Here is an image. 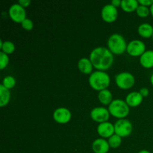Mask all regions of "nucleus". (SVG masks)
Wrapping results in <instances>:
<instances>
[{"mask_svg": "<svg viewBox=\"0 0 153 153\" xmlns=\"http://www.w3.org/2000/svg\"><path fill=\"white\" fill-rule=\"evenodd\" d=\"M145 49L146 46L141 40H132L127 45V52L131 56H141L145 52Z\"/></svg>", "mask_w": 153, "mask_h": 153, "instance_id": "nucleus-8", "label": "nucleus"}, {"mask_svg": "<svg viewBox=\"0 0 153 153\" xmlns=\"http://www.w3.org/2000/svg\"><path fill=\"white\" fill-rule=\"evenodd\" d=\"M99 134L102 137H110L115 132L114 126L109 122L101 123L97 127Z\"/></svg>", "mask_w": 153, "mask_h": 153, "instance_id": "nucleus-12", "label": "nucleus"}, {"mask_svg": "<svg viewBox=\"0 0 153 153\" xmlns=\"http://www.w3.org/2000/svg\"><path fill=\"white\" fill-rule=\"evenodd\" d=\"M121 1L120 0H112L111 1V4L114 5V7H118V6L121 5Z\"/></svg>", "mask_w": 153, "mask_h": 153, "instance_id": "nucleus-30", "label": "nucleus"}, {"mask_svg": "<svg viewBox=\"0 0 153 153\" xmlns=\"http://www.w3.org/2000/svg\"><path fill=\"white\" fill-rule=\"evenodd\" d=\"M149 11H150V10L148 8V7H146V6H144V5H141V4L138 5L137 8L136 9L137 14L139 16H140V17H145V16H147L148 15H149Z\"/></svg>", "mask_w": 153, "mask_h": 153, "instance_id": "nucleus-24", "label": "nucleus"}, {"mask_svg": "<svg viewBox=\"0 0 153 153\" xmlns=\"http://www.w3.org/2000/svg\"><path fill=\"white\" fill-rule=\"evenodd\" d=\"M150 82L151 83H152V85H153V74L151 76V78H150Z\"/></svg>", "mask_w": 153, "mask_h": 153, "instance_id": "nucleus-33", "label": "nucleus"}, {"mask_svg": "<svg viewBox=\"0 0 153 153\" xmlns=\"http://www.w3.org/2000/svg\"><path fill=\"white\" fill-rule=\"evenodd\" d=\"M108 111L111 115L117 118H124L128 114L129 108L128 104L122 100H114L108 107Z\"/></svg>", "mask_w": 153, "mask_h": 153, "instance_id": "nucleus-4", "label": "nucleus"}, {"mask_svg": "<svg viewBox=\"0 0 153 153\" xmlns=\"http://www.w3.org/2000/svg\"><path fill=\"white\" fill-rule=\"evenodd\" d=\"M78 67L82 73H85V74H89L92 71L93 64L91 60L86 58H81L79 61Z\"/></svg>", "mask_w": 153, "mask_h": 153, "instance_id": "nucleus-16", "label": "nucleus"}, {"mask_svg": "<svg viewBox=\"0 0 153 153\" xmlns=\"http://www.w3.org/2000/svg\"><path fill=\"white\" fill-rule=\"evenodd\" d=\"M10 98V91L1 84L0 85V106L3 107V106L6 105L9 102Z\"/></svg>", "mask_w": 153, "mask_h": 153, "instance_id": "nucleus-18", "label": "nucleus"}, {"mask_svg": "<svg viewBox=\"0 0 153 153\" xmlns=\"http://www.w3.org/2000/svg\"><path fill=\"white\" fill-rule=\"evenodd\" d=\"M22 27L24 28V29L27 30V31H30L33 28V26H34V24H33V22L30 19H25L23 22H22Z\"/></svg>", "mask_w": 153, "mask_h": 153, "instance_id": "nucleus-26", "label": "nucleus"}, {"mask_svg": "<svg viewBox=\"0 0 153 153\" xmlns=\"http://www.w3.org/2000/svg\"><path fill=\"white\" fill-rule=\"evenodd\" d=\"M2 49V52L6 54H11L14 51L15 46L12 42L10 41H4L3 42L2 46L1 47Z\"/></svg>", "mask_w": 153, "mask_h": 153, "instance_id": "nucleus-22", "label": "nucleus"}, {"mask_svg": "<svg viewBox=\"0 0 153 153\" xmlns=\"http://www.w3.org/2000/svg\"><path fill=\"white\" fill-rule=\"evenodd\" d=\"M102 17L108 22H112L117 18L118 12L116 7L111 4H106L102 9Z\"/></svg>", "mask_w": 153, "mask_h": 153, "instance_id": "nucleus-10", "label": "nucleus"}, {"mask_svg": "<svg viewBox=\"0 0 153 153\" xmlns=\"http://www.w3.org/2000/svg\"><path fill=\"white\" fill-rule=\"evenodd\" d=\"M16 84V81H15L14 78L13 76H6L4 79H3L2 85L5 87L7 89H10V88H13Z\"/></svg>", "mask_w": 153, "mask_h": 153, "instance_id": "nucleus-23", "label": "nucleus"}, {"mask_svg": "<svg viewBox=\"0 0 153 153\" xmlns=\"http://www.w3.org/2000/svg\"><path fill=\"white\" fill-rule=\"evenodd\" d=\"M140 94L143 97H146L149 95V90L146 88H142L140 91Z\"/></svg>", "mask_w": 153, "mask_h": 153, "instance_id": "nucleus-29", "label": "nucleus"}, {"mask_svg": "<svg viewBox=\"0 0 153 153\" xmlns=\"http://www.w3.org/2000/svg\"><path fill=\"white\" fill-rule=\"evenodd\" d=\"M149 10H150L151 13H152V16H153V4L150 6V9H149Z\"/></svg>", "mask_w": 153, "mask_h": 153, "instance_id": "nucleus-32", "label": "nucleus"}, {"mask_svg": "<svg viewBox=\"0 0 153 153\" xmlns=\"http://www.w3.org/2000/svg\"><path fill=\"white\" fill-rule=\"evenodd\" d=\"M121 7L126 12L134 11L138 7V1L136 0H122Z\"/></svg>", "mask_w": 153, "mask_h": 153, "instance_id": "nucleus-19", "label": "nucleus"}, {"mask_svg": "<svg viewBox=\"0 0 153 153\" xmlns=\"http://www.w3.org/2000/svg\"><path fill=\"white\" fill-rule=\"evenodd\" d=\"M121 143H122L121 137L116 134H113V135H112L111 137H109L108 139L109 146L112 148H117L118 146H120Z\"/></svg>", "mask_w": 153, "mask_h": 153, "instance_id": "nucleus-21", "label": "nucleus"}, {"mask_svg": "<svg viewBox=\"0 0 153 153\" xmlns=\"http://www.w3.org/2000/svg\"><path fill=\"white\" fill-rule=\"evenodd\" d=\"M138 33L141 37H152L153 34V27L149 23H143L139 25Z\"/></svg>", "mask_w": 153, "mask_h": 153, "instance_id": "nucleus-17", "label": "nucleus"}, {"mask_svg": "<svg viewBox=\"0 0 153 153\" xmlns=\"http://www.w3.org/2000/svg\"><path fill=\"white\" fill-rule=\"evenodd\" d=\"M90 60L95 68L102 71L110 68L114 62V55L107 48L97 47L91 52Z\"/></svg>", "mask_w": 153, "mask_h": 153, "instance_id": "nucleus-1", "label": "nucleus"}, {"mask_svg": "<svg viewBox=\"0 0 153 153\" xmlns=\"http://www.w3.org/2000/svg\"><path fill=\"white\" fill-rule=\"evenodd\" d=\"M138 153H151V152H149V151L145 150V149H143V150L140 151V152H139Z\"/></svg>", "mask_w": 153, "mask_h": 153, "instance_id": "nucleus-31", "label": "nucleus"}, {"mask_svg": "<svg viewBox=\"0 0 153 153\" xmlns=\"http://www.w3.org/2000/svg\"><path fill=\"white\" fill-rule=\"evenodd\" d=\"M109 50L113 54L121 55L127 50V45L125 39L119 34H114L110 36L108 40Z\"/></svg>", "mask_w": 153, "mask_h": 153, "instance_id": "nucleus-3", "label": "nucleus"}, {"mask_svg": "<svg viewBox=\"0 0 153 153\" xmlns=\"http://www.w3.org/2000/svg\"><path fill=\"white\" fill-rule=\"evenodd\" d=\"M53 117L59 123H67L71 119V112L66 108H59L54 111Z\"/></svg>", "mask_w": 153, "mask_h": 153, "instance_id": "nucleus-11", "label": "nucleus"}, {"mask_svg": "<svg viewBox=\"0 0 153 153\" xmlns=\"http://www.w3.org/2000/svg\"><path fill=\"white\" fill-rule=\"evenodd\" d=\"M143 101V97L140 92L137 91H133L127 95L126 98V102L128 104V105L131 106V107H135V106L139 105Z\"/></svg>", "mask_w": 153, "mask_h": 153, "instance_id": "nucleus-14", "label": "nucleus"}, {"mask_svg": "<svg viewBox=\"0 0 153 153\" xmlns=\"http://www.w3.org/2000/svg\"><path fill=\"white\" fill-rule=\"evenodd\" d=\"M9 14L10 18L16 22L22 23L26 18V13L23 7L19 4H13L9 8Z\"/></svg>", "mask_w": 153, "mask_h": 153, "instance_id": "nucleus-7", "label": "nucleus"}, {"mask_svg": "<svg viewBox=\"0 0 153 153\" xmlns=\"http://www.w3.org/2000/svg\"><path fill=\"white\" fill-rule=\"evenodd\" d=\"M91 86L96 91H103L108 87L110 84V77L105 72L98 70L91 73L89 78Z\"/></svg>", "mask_w": 153, "mask_h": 153, "instance_id": "nucleus-2", "label": "nucleus"}, {"mask_svg": "<svg viewBox=\"0 0 153 153\" xmlns=\"http://www.w3.org/2000/svg\"><path fill=\"white\" fill-rule=\"evenodd\" d=\"M140 62L143 67L151 68L153 67V51H146L143 55L140 56Z\"/></svg>", "mask_w": 153, "mask_h": 153, "instance_id": "nucleus-15", "label": "nucleus"}, {"mask_svg": "<svg viewBox=\"0 0 153 153\" xmlns=\"http://www.w3.org/2000/svg\"><path fill=\"white\" fill-rule=\"evenodd\" d=\"M91 118L96 122L104 123L107 122L110 116V112L107 108L103 107L94 108L91 112Z\"/></svg>", "mask_w": 153, "mask_h": 153, "instance_id": "nucleus-9", "label": "nucleus"}, {"mask_svg": "<svg viewBox=\"0 0 153 153\" xmlns=\"http://www.w3.org/2000/svg\"><path fill=\"white\" fill-rule=\"evenodd\" d=\"M99 100L104 105H110L112 102V94L108 90H103L99 93Z\"/></svg>", "mask_w": 153, "mask_h": 153, "instance_id": "nucleus-20", "label": "nucleus"}, {"mask_svg": "<svg viewBox=\"0 0 153 153\" xmlns=\"http://www.w3.org/2000/svg\"><path fill=\"white\" fill-rule=\"evenodd\" d=\"M9 62V58L6 53L0 52V69L3 70L4 67H7Z\"/></svg>", "mask_w": 153, "mask_h": 153, "instance_id": "nucleus-25", "label": "nucleus"}, {"mask_svg": "<svg viewBox=\"0 0 153 153\" xmlns=\"http://www.w3.org/2000/svg\"><path fill=\"white\" fill-rule=\"evenodd\" d=\"M152 39H153V34H152Z\"/></svg>", "mask_w": 153, "mask_h": 153, "instance_id": "nucleus-34", "label": "nucleus"}, {"mask_svg": "<svg viewBox=\"0 0 153 153\" xmlns=\"http://www.w3.org/2000/svg\"><path fill=\"white\" fill-rule=\"evenodd\" d=\"M115 133L120 137H126L132 131V125L128 120L120 119L114 124Z\"/></svg>", "mask_w": 153, "mask_h": 153, "instance_id": "nucleus-6", "label": "nucleus"}, {"mask_svg": "<svg viewBox=\"0 0 153 153\" xmlns=\"http://www.w3.org/2000/svg\"><path fill=\"white\" fill-rule=\"evenodd\" d=\"M138 3L141 5L144 6H151L153 4V0H138Z\"/></svg>", "mask_w": 153, "mask_h": 153, "instance_id": "nucleus-27", "label": "nucleus"}, {"mask_svg": "<svg viewBox=\"0 0 153 153\" xmlns=\"http://www.w3.org/2000/svg\"><path fill=\"white\" fill-rule=\"evenodd\" d=\"M18 4H20L22 7H28V6L31 4V1H30V0H19Z\"/></svg>", "mask_w": 153, "mask_h": 153, "instance_id": "nucleus-28", "label": "nucleus"}, {"mask_svg": "<svg viewBox=\"0 0 153 153\" xmlns=\"http://www.w3.org/2000/svg\"><path fill=\"white\" fill-rule=\"evenodd\" d=\"M115 81L119 88L122 89H128L134 85V77L130 73L123 72L115 76Z\"/></svg>", "mask_w": 153, "mask_h": 153, "instance_id": "nucleus-5", "label": "nucleus"}, {"mask_svg": "<svg viewBox=\"0 0 153 153\" xmlns=\"http://www.w3.org/2000/svg\"><path fill=\"white\" fill-rule=\"evenodd\" d=\"M109 143L105 139L98 138L93 143L92 148L95 153H107L109 150Z\"/></svg>", "mask_w": 153, "mask_h": 153, "instance_id": "nucleus-13", "label": "nucleus"}]
</instances>
